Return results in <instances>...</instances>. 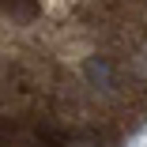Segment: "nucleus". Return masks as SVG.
<instances>
[{
    "instance_id": "1",
    "label": "nucleus",
    "mask_w": 147,
    "mask_h": 147,
    "mask_svg": "<svg viewBox=\"0 0 147 147\" xmlns=\"http://www.w3.org/2000/svg\"><path fill=\"white\" fill-rule=\"evenodd\" d=\"M147 128V0H0V147H128Z\"/></svg>"
}]
</instances>
